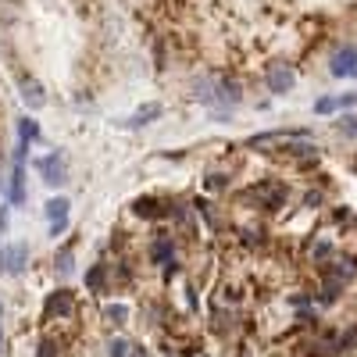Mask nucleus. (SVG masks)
Instances as JSON below:
<instances>
[{"label": "nucleus", "instance_id": "obj_7", "mask_svg": "<svg viewBox=\"0 0 357 357\" xmlns=\"http://www.w3.org/2000/svg\"><path fill=\"white\" fill-rule=\"evenodd\" d=\"M161 111H165V107H161L158 100H151V104L136 107L129 118H122V126H126V129H143V126H151L154 118H161Z\"/></svg>", "mask_w": 357, "mask_h": 357}, {"label": "nucleus", "instance_id": "obj_6", "mask_svg": "<svg viewBox=\"0 0 357 357\" xmlns=\"http://www.w3.org/2000/svg\"><path fill=\"white\" fill-rule=\"evenodd\" d=\"M329 72H333L336 79H354V75H357V47H343V50H336Z\"/></svg>", "mask_w": 357, "mask_h": 357}, {"label": "nucleus", "instance_id": "obj_13", "mask_svg": "<svg viewBox=\"0 0 357 357\" xmlns=\"http://www.w3.org/2000/svg\"><path fill=\"white\" fill-rule=\"evenodd\" d=\"M107 357H139V350L129 340H111L107 343Z\"/></svg>", "mask_w": 357, "mask_h": 357}, {"label": "nucleus", "instance_id": "obj_22", "mask_svg": "<svg viewBox=\"0 0 357 357\" xmlns=\"http://www.w3.org/2000/svg\"><path fill=\"white\" fill-rule=\"evenodd\" d=\"M68 229V218H57V222H50V236H54V240H57V236H61Z\"/></svg>", "mask_w": 357, "mask_h": 357}, {"label": "nucleus", "instance_id": "obj_10", "mask_svg": "<svg viewBox=\"0 0 357 357\" xmlns=\"http://www.w3.org/2000/svg\"><path fill=\"white\" fill-rule=\"evenodd\" d=\"M36 139H40V122H36V118H29V114L18 118V143L29 146V143H36Z\"/></svg>", "mask_w": 357, "mask_h": 357}, {"label": "nucleus", "instance_id": "obj_17", "mask_svg": "<svg viewBox=\"0 0 357 357\" xmlns=\"http://www.w3.org/2000/svg\"><path fill=\"white\" fill-rule=\"evenodd\" d=\"M104 318H107L111 325H126V318H129V307H126V304H111V307H104Z\"/></svg>", "mask_w": 357, "mask_h": 357}, {"label": "nucleus", "instance_id": "obj_9", "mask_svg": "<svg viewBox=\"0 0 357 357\" xmlns=\"http://www.w3.org/2000/svg\"><path fill=\"white\" fill-rule=\"evenodd\" d=\"M72 307H75L72 293H68V289H57V293L50 296V304H47V314H57V318H65V314H72Z\"/></svg>", "mask_w": 357, "mask_h": 357}, {"label": "nucleus", "instance_id": "obj_20", "mask_svg": "<svg viewBox=\"0 0 357 357\" xmlns=\"http://www.w3.org/2000/svg\"><path fill=\"white\" fill-rule=\"evenodd\" d=\"M57 268H61V272H65V275L72 272V247H65L61 254H57Z\"/></svg>", "mask_w": 357, "mask_h": 357}, {"label": "nucleus", "instance_id": "obj_19", "mask_svg": "<svg viewBox=\"0 0 357 357\" xmlns=\"http://www.w3.org/2000/svg\"><path fill=\"white\" fill-rule=\"evenodd\" d=\"M336 107H340V100H336V97H321V100L314 104V111H318V114H333Z\"/></svg>", "mask_w": 357, "mask_h": 357}, {"label": "nucleus", "instance_id": "obj_14", "mask_svg": "<svg viewBox=\"0 0 357 357\" xmlns=\"http://www.w3.org/2000/svg\"><path fill=\"white\" fill-rule=\"evenodd\" d=\"M104 279H107V272H104V264H93L86 272V289H93V293H100L104 289Z\"/></svg>", "mask_w": 357, "mask_h": 357}, {"label": "nucleus", "instance_id": "obj_21", "mask_svg": "<svg viewBox=\"0 0 357 357\" xmlns=\"http://www.w3.org/2000/svg\"><path fill=\"white\" fill-rule=\"evenodd\" d=\"M311 254H314V261H325V257L333 254V243H318V247H314Z\"/></svg>", "mask_w": 357, "mask_h": 357}, {"label": "nucleus", "instance_id": "obj_18", "mask_svg": "<svg viewBox=\"0 0 357 357\" xmlns=\"http://www.w3.org/2000/svg\"><path fill=\"white\" fill-rule=\"evenodd\" d=\"M336 129H340L343 136L357 139V114H340V122H336Z\"/></svg>", "mask_w": 357, "mask_h": 357}, {"label": "nucleus", "instance_id": "obj_3", "mask_svg": "<svg viewBox=\"0 0 357 357\" xmlns=\"http://www.w3.org/2000/svg\"><path fill=\"white\" fill-rule=\"evenodd\" d=\"M18 97H22V104H25L29 111H43V107H47V89H43V82L33 79V75H22V79H18Z\"/></svg>", "mask_w": 357, "mask_h": 357}, {"label": "nucleus", "instance_id": "obj_8", "mask_svg": "<svg viewBox=\"0 0 357 357\" xmlns=\"http://www.w3.org/2000/svg\"><path fill=\"white\" fill-rule=\"evenodd\" d=\"M132 215H136V218H161L165 207H161L158 197H139V200L132 204Z\"/></svg>", "mask_w": 357, "mask_h": 357}, {"label": "nucleus", "instance_id": "obj_12", "mask_svg": "<svg viewBox=\"0 0 357 357\" xmlns=\"http://www.w3.org/2000/svg\"><path fill=\"white\" fill-rule=\"evenodd\" d=\"M68 207H72V200H68V197H50V200H47V218H50V222L68 218Z\"/></svg>", "mask_w": 357, "mask_h": 357}, {"label": "nucleus", "instance_id": "obj_15", "mask_svg": "<svg viewBox=\"0 0 357 357\" xmlns=\"http://www.w3.org/2000/svg\"><path fill=\"white\" fill-rule=\"evenodd\" d=\"M218 97L229 100V104H236V100H240V82H236V79H222L218 82Z\"/></svg>", "mask_w": 357, "mask_h": 357}, {"label": "nucleus", "instance_id": "obj_16", "mask_svg": "<svg viewBox=\"0 0 357 357\" xmlns=\"http://www.w3.org/2000/svg\"><path fill=\"white\" fill-rule=\"evenodd\" d=\"M357 275V264H354V257H343V261H336V268H333V279H354Z\"/></svg>", "mask_w": 357, "mask_h": 357}, {"label": "nucleus", "instance_id": "obj_24", "mask_svg": "<svg viewBox=\"0 0 357 357\" xmlns=\"http://www.w3.org/2000/svg\"><path fill=\"white\" fill-rule=\"evenodd\" d=\"M0 318H4V307H0ZM0 343H4V329H0Z\"/></svg>", "mask_w": 357, "mask_h": 357}, {"label": "nucleus", "instance_id": "obj_23", "mask_svg": "<svg viewBox=\"0 0 357 357\" xmlns=\"http://www.w3.org/2000/svg\"><path fill=\"white\" fill-rule=\"evenodd\" d=\"M0 232H8V207H0Z\"/></svg>", "mask_w": 357, "mask_h": 357}, {"label": "nucleus", "instance_id": "obj_2", "mask_svg": "<svg viewBox=\"0 0 357 357\" xmlns=\"http://www.w3.org/2000/svg\"><path fill=\"white\" fill-rule=\"evenodd\" d=\"M247 197H254L264 211H279V207L286 204V186L282 183H261V186H250Z\"/></svg>", "mask_w": 357, "mask_h": 357}, {"label": "nucleus", "instance_id": "obj_5", "mask_svg": "<svg viewBox=\"0 0 357 357\" xmlns=\"http://www.w3.org/2000/svg\"><path fill=\"white\" fill-rule=\"evenodd\" d=\"M264 82H268V89H272L275 97H286L289 89L296 86V72L289 65H272V68H268V75H264Z\"/></svg>", "mask_w": 357, "mask_h": 357}, {"label": "nucleus", "instance_id": "obj_11", "mask_svg": "<svg viewBox=\"0 0 357 357\" xmlns=\"http://www.w3.org/2000/svg\"><path fill=\"white\" fill-rule=\"evenodd\" d=\"M151 261H154V264H172V261H175V250H172V240H168V236L154 240V247H151Z\"/></svg>", "mask_w": 357, "mask_h": 357}, {"label": "nucleus", "instance_id": "obj_1", "mask_svg": "<svg viewBox=\"0 0 357 357\" xmlns=\"http://www.w3.org/2000/svg\"><path fill=\"white\" fill-rule=\"evenodd\" d=\"M36 172L43 175V183H47L50 190H57V186H65V183H68V161H65V154L40 158V161H36Z\"/></svg>", "mask_w": 357, "mask_h": 357}, {"label": "nucleus", "instance_id": "obj_4", "mask_svg": "<svg viewBox=\"0 0 357 357\" xmlns=\"http://www.w3.org/2000/svg\"><path fill=\"white\" fill-rule=\"evenodd\" d=\"M25 264H29V247L25 243L0 247V272H4V275H18Z\"/></svg>", "mask_w": 357, "mask_h": 357}]
</instances>
